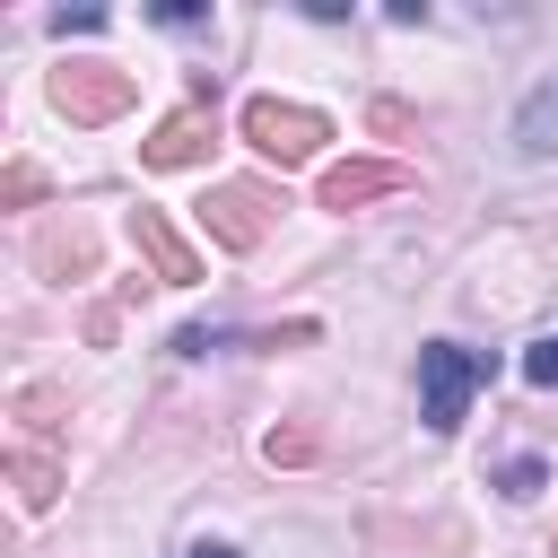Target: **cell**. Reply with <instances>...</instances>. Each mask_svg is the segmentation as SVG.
Instances as JSON below:
<instances>
[{"mask_svg": "<svg viewBox=\"0 0 558 558\" xmlns=\"http://www.w3.org/2000/svg\"><path fill=\"white\" fill-rule=\"evenodd\" d=\"M488 375H497V366H488V349L427 340V349H418V418H427L436 436H453V427L471 418V392H480Z\"/></svg>", "mask_w": 558, "mask_h": 558, "instance_id": "1", "label": "cell"}, {"mask_svg": "<svg viewBox=\"0 0 558 558\" xmlns=\"http://www.w3.org/2000/svg\"><path fill=\"white\" fill-rule=\"evenodd\" d=\"M279 192L270 183H209V201H201V227H209V244L218 253H253L270 227H279Z\"/></svg>", "mask_w": 558, "mask_h": 558, "instance_id": "2", "label": "cell"}, {"mask_svg": "<svg viewBox=\"0 0 558 558\" xmlns=\"http://www.w3.org/2000/svg\"><path fill=\"white\" fill-rule=\"evenodd\" d=\"M131 96H140V78L131 70H113V61H70V70H52V113H70V122H113V113H131Z\"/></svg>", "mask_w": 558, "mask_h": 558, "instance_id": "3", "label": "cell"}, {"mask_svg": "<svg viewBox=\"0 0 558 558\" xmlns=\"http://www.w3.org/2000/svg\"><path fill=\"white\" fill-rule=\"evenodd\" d=\"M209 140H218V87L201 78V87H192V96H183L148 140H140V157H148L157 174H174V166H201V157H209Z\"/></svg>", "mask_w": 558, "mask_h": 558, "instance_id": "4", "label": "cell"}, {"mask_svg": "<svg viewBox=\"0 0 558 558\" xmlns=\"http://www.w3.org/2000/svg\"><path fill=\"white\" fill-rule=\"evenodd\" d=\"M244 140H253L270 166H305V157L331 140V122H323L314 105H279V96H253V105H244Z\"/></svg>", "mask_w": 558, "mask_h": 558, "instance_id": "5", "label": "cell"}, {"mask_svg": "<svg viewBox=\"0 0 558 558\" xmlns=\"http://www.w3.org/2000/svg\"><path fill=\"white\" fill-rule=\"evenodd\" d=\"M418 174L410 166H392V157H340L331 174H323V209H366V201H384V192H410Z\"/></svg>", "mask_w": 558, "mask_h": 558, "instance_id": "6", "label": "cell"}, {"mask_svg": "<svg viewBox=\"0 0 558 558\" xmlns=\"http://www.w3.org/2000/svg\"><path fill=\"white\" fill-rule=\"evenodd\" d=\"M131 244H140V262H148L166 288H192V279H201V253L174 235V218H166V209H131Z\"/></svg>", "mask_w": 558, "mask_h": 558, "instance_id": "7", "label": "cell"}, {"mask_svg": "<svg viewBox=\"0 0 558 558\" xmlns=\"http://www.w3.org/2000/svg\"><path fill=\"white\" fill-rule=\"evenodd\" d=\"M514 148H523V157H558V78H541V87L523 96V113H514Z\"/></svg>", "mask_w": 558, "mask_h": 558, "instance_id": "8", "label": "cell"}, {"mask_svg": "<svg viewBox=\"0 0 558 558\" xmlns=\"http://www.w3.org/2000/svg\"><path fill=\"white\" fill-rule=\"evenodd\" d=\"M9 480H17L26 514H44V506L61 497V462H52V453H35V445H17V453H9Z\"/></svg>", "mask_w": 558, "mask_h": 558, "instance_id": "9", "label": "cell"}, {"mask_svg": "<svg viewBox=\"0 0 558 558\" xmlns=\"http://www.w3.org/2000/svg\"><path fill=\"white\" fill-rule=\"evenodd\" d=\"M35 262H44V270H96V235H87V227H52V235L35 244Z\"/></svg>", "mask_w": 558, "mask_h": 558, "instance_id": "10", "label": "cell"}, {"mask_svg": "<svg viewBox=\"0 0 558 558\" xmlns=\"http://www.w3.org/2000/svg\"><path fill=\"white\" fill-rule=\"evenodd\" d=\"M497 488H506V497H541V488H549V462H541V453H514V462L497 471Z\"/></svg>", "mask_w": 558, "mask_h": 558, "instance_id": "11", "label": "cell"}, {"mask_svg": "<svg viewBox=\"0 0 558 558\" xmlns=\"http://www.w3.org/2000/svg\"><path fill=\"white\" fill-rule=\"evenodd\" d=\"M0 201H9V209H26V201H44V166H26V157H9V174H0Z\"/></svg>", "mask_w": 558, "mask_h": 558, "instance_id": "12", "label": "cell"}, {"mask_svg": "<svg viewBox=\"0 0 558 558\" xmlns=\"http://www.w3.org/2000/svg\"><path fill=\"white\" fill-rule=\"evenodd\" d=\"M262 453L296 471V462H314V436H305V427H270V436H262Z\"/></svg>", "mask_w": 558, "mask_h": 558, "instance_id": "13", "label": "cell"}, {"mask_svg": "<svg viewBox=\"0 0 558 558\" xmlns=\"http://www.w3.org/2000/svg\"><path fill=\"white\" fill-rule=\"evenodd\" d=\"M523 384H541V392H558V331L523 349Z\"/></svg>", "mask_w": 558, "mask_h": 558, "instance_id": "14", "label": "cell"}, {"mask_svg": "<svg viewBox=\"0 0 558 558\" xmlns=\"http://www.w3.org/2000/svg\"><path fill=\"white\" fill-rule=\"evenodd\" d=\"M96 26H105V9H61L52 17V35H96Z\"/></svg>", "mask_w": 558, "mask_h": 558, "instance_id": "15", "label": "cell"}, {"mask_svg": "<svg viewBox=\"0 0 558 558\" xmlns=\"http://www.w3.org/2000/svg\"><path fill=\"white\" fill-rule=\"evenodd\" d=\"M183 558H235V549H227V541H201V549H183Z\"/></svg>", "mask_w": 558, "mask_h": 558, "instance_id": "16", "label": "cell"}, {"mask_svg": "<svg viewBox=\"0 0 558 558\" xmlns=\"http://www.w3.org/2000/svg\"><path fill=\"white\" fill-rule=\"evenodd\" d=\"M549 558H558V541H549Z\"/></svg>", "mask_w": 558, "mask_h": 558, "instance_id": "17", "label": "cell"}]
</instances>
